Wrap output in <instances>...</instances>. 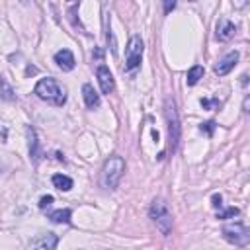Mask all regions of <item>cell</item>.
<instances>
[{"mask_svg": "<svg viewBox=\"0 0 250 250\" xmlns=\"http://www.w3.org/2000/svg\"><path fill=\"white\" fill-rule=\"evenodd\" d=\"M201 131H205L207 135H211L213 131H215V121H205V123H201V127H199Z\"/></svg>", "mask_w": 250, "mask_h": 250, "instance_id": "ffe728a7", "label": "cell"}, {"mask_svg": "<svg viewBox=\"0 0 250 250\" xmlns=\"http://www.w3.org/2000/svg\"><path fill=\"white\" fill-rule=\"evenodd\" d=\"M51 203H53V195H43L41 199H39V209H47V207H51Z\"/></svg>", "mask_w": 250, "mask_h": 250, "instance_id": "d6986e66", "label": "cell"}, {"mask_svg": "<svg viewBox=\"0 0 250 250\" xmlns=\"http://www.w3.org/2000/svg\"><path fill=\"white\" fill-rule=\"evenodd\" d=\"M240 78H242V80H240V82H242V84H244V86H246V80H248V74H242V76H240Z\"/></svg>", "mask_w": 250, "mask_h": 250, "instance_id": "cb8c5ba5", "label": "cell"}, {"mask_svg": "<svg viewBox=\"0 0 250 250\" xmlns=\"http://www.w3.org/2000/svg\"><path fill=\"white\" fill-rule=\"evenodd\" d=\"M211 201H213V207H215V209H221V207H223V197H221L219 193H213Z\"/></svg>", "mask_w": 250, "mask_h": 250, "instance_id": "44dd1931", "label": "cell"}, {"mask_svg": "<svg viewBox=\"0 0 250 250\" xmlns=\"http://www.w3.org/2000/svg\"><path fill=\"white\" fill-rule=\"evenodd\" d=\"M242 111H244V113H248V96L244 98V104H242Z\"/></svg>", "mask_w": 250, "mask_h": 250, "instance_id": "603a6c76", "label": "cell"}, {"mask_svg": "<svg viewBox=\"0 0 250 250\" xmlns=\"http://www.w3.org/2000/svg\"><path fill=\"white\" fill-rule=\"evenodd\" d=\"M55 62H57V66H59L61 70H64V72H70V70L74 68V64H76L74 55H72L70 49H61V51H57V53H55Z\"/></svg>", "mask_w": 250, "mask_h": 250, "instance_id": "8fae6325", "label": "cell"}, {"mask_svg": "<svg viewBox=\"0 0 250 250\" xmlns=\"http://www.w3.org/2000/svg\"><path fill=\"white\" fill-rule=\"evenodd\" d=\"M240 211L236 209V207H227V209H223V211H217V219H221V221H225V219H232V217H236Z\"/></svg>", "mask_w": 250, "mask_h": 250, "instance_id": "e0dca14e", "label": "cell"}, {"mask_svg": "<svg viewBox=\"0 0 250 250\" xmlns=\"http://www.w3.org/2000/svg\"><path fill=\"white\" fill-rule=\"evenodd\" d=\"M143 51H145L143 39L139 35H131L129 37V43L125 47V70H135L141 64Z\"/></svg>", "mask_w": 250, "mask_h": 250, "instance_id": "5b68a950", "label": "cell"}, {"mask_svg": "<svg viewBox=\"0 0 250 250\" xmlns=\"http://www.w3.org/2000/svg\"><path fill=\"white\" fill-rule=\"evenodd\" d=\"M25 137H27V148H29V158L33 160V164H37L41 158H43V148H41V143L37 139V133L33 127H25Z\"/></svg>", "mask_w": 250, "mask_h": 250, "instance_id": "ba28073f", "label": "cell"}, {"mask_svg": "<svg viewBox=\"0 0 250 250\" xmlns=\"http://www.w3.org/2000/svg\"><path fill=\"white\" fill-rule=\"evenodd\" d=\"M176 8V2H164V12H170Z\"/></svg>", "mask_w": 250, "mask_h": 250, "instance_id": "7402d4cb", "label": "cell"}, {"mask_svg": "<svg viewBox=\"0 0 250 250\" xmlns=\"http://www.w3.org/2000/svg\"><path fill=\"white\" fill-rule=\"evenodd\" d=\"M53 186L57 189H61V191H68L72 188V180L68 176H64V174H55L53 176Z\"/></svg>", "mask_w": 250, "mask_h": 250, "instance_id": "2e32d148", "label": "cell"}, {"mask_svg": "<svg viewBox=\"0 0 250 250\" xmlns=\"http://www.w3.org/2000/svg\"><path fill=\"white\" fill-rule=\"evenodd\" d=\"M234 33H236V25H234L230 20L221 18L219 23H217V33H215V37H217L219 41H229V39L234 37Z\"/></svg>", "mask_w": 250, "mask_h": 250, "instance_id": "7c38bea8", "label": "cell"}, {"mask_svg": "<svg viewBox=\"0 0 250 250\" xmlns=\"http://www.w3.org/2000/svg\"><path fill=\"white\" fill-rule=\"evenodd\" d=\"M201 78H203V66H201V64H193V66L188 70L186 82H188V86H195Z\"/></svg>", "mask_w": 250, "mask_h": 250, "instance_id": "9a60e30c", "label": "cell"}, {"mask_svg": "<svg viewBox=\"0 0 250 250\" xmlns=\"http://www.w3.org/2000/svg\"><path fill=\"white\" fill-rule=\"evenodd\" d=\"M123 172H125V160H123L121 156H117V154L109 156V158L104 162V166H102V176H100L104 188L115 189V188L119 186L121 178H123Z\"/></svg>", "mask_w": 250, "mask_h": 250, "instance_id": "3957f363", "label": "cell"}, {"mask_svg": "<svg viewBox=\"0 0 250 250\" xmlns=\"http://www.w3.org/2000/svg\"><path fill=\"white\" fill-rule=\"evenodd\" d=\"M70 209H55V211H51L49 213V219L53 221V223H57V225H68L70 223Z\"/></svg>", "mask_w": 250, "mask_h": 250, "instance_id": "5bb4252c", "label": "cell"}, {"mask_svg": "<svg viewBox=\"0 0 250 250\" xmlns=\"http://www.w3.org/2000/svg\"><path fill=\"white\" fill-rule=\"evenodd\" d=\"M236 62H238V51H230V53H227L217 64H215V74H219V76H225V74H229L234 66H236Z\"/></svg>", "mask_w": 250, "mask_h": 250, "instance_id": "30bf717a", "label": "cell"}, {"mask_svg": "<svg viewBox=\"0 0 250 250\" xmlns=\"http://www.w3.org/2000/svg\"><path fill=\"white\" fill-rule=\"evenodd\" d=\"M223 236L234 246H246L250 240V230L242 223H232L223 227Z\"/></svg>", "mask_w": 250, "mask_h": 250, "instance_id": "8992f818", "label": "cell"}, {"mask_svg": "<svg viewBox=\"0 0 250 250\" xmlns=\"http://www.w3.org/2000/svg\"><path fill=\"white\" fill-rule=\"evenodd\" d=\"M148 217L152 219V223L156 225V229L164 236L172 232V213H170V209H168L164 199H160V197L152 199V203L148 207Z\"/></svg>", "mask_w": 250, "mask_h": 250, "instance_id": "277c9868", "label": "cell"}, {"mask_svg": "<svg viewBox=\"0 0 250 250\" xmlns=\"http://www.w3.org/2000/svg\"><path fill=\"white\" fill-rule=\"evenodd\" d=\"M96 76H98V82H100V88H102V94H111L115 90V82H113V74L109 72V68L105 64H100L98 70H96Z\"/></svg>", "mask_w": 250, "mask_h": 250, "instance_id": "9c48e42d", "label": "cell"}, {"mask_svg": "<svg viewBox=\"0 0 250 250\" xmlns=\"http://www.w3.org/2000/svg\"><path fill=\"white\" fill-rule=\"evenodd\" d=\"M164 117H166V125H168V150L176 152L178 145H180V115H178V107L176 102L172 98L164 100Z\"/></svg>", "mask_w": 250, "mask_h": 250, "instance_id": "7a4b0ae2", "label": "cell"}, {"mask_svg": "<svg viewBox=\"0 0 250 250\" xmlns=\"http://www.w3.org/2000/svg\"><path fill=\"white\" fill-rule=\"evenodd\" d=\"M59 244V236L55 232H41L35 238H31L29 248L31 250H55Z\"/></svg>", "mask_w": 250, "mask_h": 250, "instance_id": "52a82bcc", "label": "cell"}, {"mask_svg": "<svg viewBox=\"0 0 250 250\" xmlns=\"http://www.w3.org/2000/svg\"><path fill=\"white\" fill-rule=\"evenodd\" d=\"M82 96H84V104L88 109H96L100 105V94L94 90L92 84H84L82 86Z\"/></svg>", "mask_w": 250, "mask_h": 250, "instance_id": "4fadbf2b", "label": "cell"}, {"mask_svg": "<svg viewBox=\"0 0 250 250\" xmlns=\"http://www.w3.org/2000/svg\"><path fill=\"white\" fill-rule=\"evenodd\" d=\"M33 92H35V96L39 100H43V102H47L51 105H57V107L64 105V102H66V92L55 78H41L35 84Z\"/></svg>", "mask_w": 250, "mask_h": 250, "instance_id": "6da1fadb", "label": "cell"}, {"mask_svg": "<svg viewBox=\"0 0 250 250\" xmlns=\"http://www.w3.org/2000/svg\"><path fill=\"white\" fill-rule=\"evenodd\" d=\"M201 105H203V109H215V107L219 105V100H209V98H205V100H201Z\"/></svg>", "mask_w": 250, "mask_h": 250, "instance_id": "ac0fdd59", "label": "cell"}]
</instances>
